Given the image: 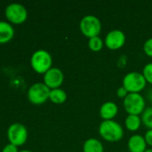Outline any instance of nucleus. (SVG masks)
<instances>
[{"mask_svg":"<svg viewBox=\"0 0 152 152\" xmlns=\"http://www.w3.org/2000/svg\"><path fill=\"white\" fill-rule=\"evenodd\" d=\"M101 138L108 142H117L124 137L123 126L115 120H103L99 126Z\"/></svg>","mask_w":152,"mask_h":152,"instance_id":"1","label":"nucleus"},{"mask_svg":"<svg viewBox=\"0 0 152 152\" xmlns=\"http://www.w3.org/2000/svg\"><path fill=\"white\" fill-rule=\"evenodd\" d=\"M53 58L51 54L44 49L35 51L30 57V66L38 74H45L52 68Z\"/></svg>","mask_w":152,"mask_h":152,"instance_id":"2","label":"nucleus"},{"mask_svg":"<svg viewBox=\"0 0 152 152\" xmlns=\"http://www.w3.org/2000/svg\"><path fill=\"white\" fill-rule=\"evenodd\" d=\"M79 28L84 37L91 38L99 36L102 29V24L100 20L97 16L88 14L82 17V19L81 20Z\"/></svg>","mask_w":152,"mask_h":152,"instance_id":"3","label":"nucleus"},{"mask_svg":"<svg viewBox=\"0 0 152 152\" xmlns=\"http://www.w3.org/2000/svg\"><path fill=\"white\" fill-rule=\"evenodd\" d=\"M123 105L125 110L128 113V115H137L140 116L145 110L146 102L144 97L139 94H129L124 100Z\"/></svg>","mask_w":152,"mask_h":152,"instance_id":"4","label":"nucleus"},{"mask_svg":"<svg viewBox=\"0 0 152 152\" xmlns=\"http://www.w3.org/2000/svg\"><path fill=\"white\" fill-rule=\"evenodd\" d=\"M146 85L147 81L141 72L131 71L123 78V86L129 92V94H140L142 90H144Z\"/></svg>","mask_w":152,"mask_h":152,"instance_id":"5","label":"nucleus"},{"mask_svg":"<svg viewBox=\"0 0 152 152\" xmlns=\"http://www.w3.org/2000/svg\"><path fill=\"white\" fill-rule=\"evenodd\" d=\"M4 15L11 24H22L28 18L26 7L20 3H11L4 9Z\"/></svg>","mask_w":152,"mask_h":152,"instance_id":"6","label":"nucleus"},{"mask_svg":"<svg viewBox=\"0 0 152 152\" xmlns=\"http://www.w3.org/2000/svg\"><path fill=\"white\" fill-rule=\"evenodd\" d=\"M50 89L43 83H34L30 86L27 93V97L30 102L35 105H41L49 100Z\"/></svg>","mask_w":152,"mask_h":152,"instance_id":"7","label":"nucleus"},{"mask_svg":"<svg viewBox=\"0 0 152 152\" xmlns=\"http://www.w3.org/2000/svg\"><path fill=\"white\" fill-rule=\"evenodd\" d=\"M7 139L9 143L17 147L22 146L28 140V130L21 123H13L7 129Z\"/></svg>","mask_w":152,"mask_h":152,"instance_id":"8","label":"nucleus"},{"mask_svg":"<svg viewBox=\"0 0 152 152\" xmlns=\"http://www.w3.org/2000/svg\"><path fill=\"white\" fill-rule=\"evenodd\" d=\"M126 41V37L125 34L120 30V29H113L109 31L104 39L105 45L109 49V50H119L121 49Z\"/></svg>","mask_w":152,"mask_h":152,"instance_id":"9","label":"nucleus"},{"mask_svg":"<svg viewBox=\"0 0 152 152\" xmlns=\"http://www.w3.org/2000/svg\"><path fill=\"white\" fill-rule=\"evenodd\" d=\"M65 76L63 71L56 67H52L43 75V83L50 89L60 88L63 85Z\"/></svg>","mask_w":152,"mask_h":152,"instance_id":"10","label":"nucleus"},{"mask_svg":"<svg viewBox=\"0 0 152 152\" xmlns=\"http://www.w3.org/2000/svg\"><path fill=\"white\" fill-rule=\"evenodd\" d=\"M117 113L118 106L114 102H106L99 109V116L103 120H114Z\"/></svg>","mask_w":152,"mask_h":152,"instance_id":"11","label":"nucleus"},{"mask_svg":"<svg viewBox=\"0 0 152 152\" xmlns=\"http://www.w3.org/2000/svg\"><path fill=\"white\" fill-rule=\"evenodd\" d=\"M127 148L130 152H145L147 151V143L144 136L141 134L132 135L127 142Z\"/></svg>","mask_w":152,"mask_h":152,"instance_id":"12","label":"nucleus"},{"mask_svg":"<svg viewBox=\"0 0 152 152\" xmlns=\"http://www.w3.org/2000/svg\"><path fill=\"white\" fill-rule=\"evenodd\" d=\"M14 36L13 24L8 21L0 20V45L10 42Z\"/></svg>","mask_w":152,"mask_h":152,"instance_id":"13","label":"nucleus"},{"mask_svg":"<svg viewBox=\"0 0 152 152\" xmlns=\"http://www.w3.org/2000/svg\"><path fill=\"white\" fill-rule=\"evenodd\" d=\"M83 152H104L102 142L96 138L87 139L82 145Z\"/></svg>","mask_w":152,"mask_h":152,"instance_id":"14","label":"nucleus"},{"mask_svg":"<svg viewBox=\"0 0 152 152\" xmlns=\"http://www.w3.org/2000/svg\"><path fill=\"white\" fill-rule=\"evenodd\" d=\"M142 118L137 115H128L125 120V128L131 132H136L142 126Z\"/></svg>","mask_w":152,"mask_h":152,"instance_id":"15","label":"nucleus"},{"mask_svg":"<svg viewBox=\"0 0 152 152\" xmlns=\"http://www.w3.org/2000/svg\"><path fill=\"white\" fill-rule=\"evenodd\" d=\"M67 100V94L62 88L50 90L49 101L55 104H63Z\"/></svg>","mask_w":152,"mask_h":152,"instance_id":"16","label":"nucleus"},{"mask_svg":"<svg viewBox=\"0 0 152 152\" xmlns=\"http://www.w3.org/2000/svg\"><path fill=\"white\" fill-rule=\"evenodd\" d=\"M105 45L104 40L99 36V37H94L91 38H89L88 41V46L90 48V51L94 52V53H98L100 52L103 47Z\"/></svg>","mask_w":152,"mask_h":152,"instance_id":"17","label":"nucleus"},{"mask_svg":"<svg viewBox=\"0 0 152 152\" xmlns=\"http://www.w3.org/2000/svg\"><path fill=\"white\" fill-rule=\"evenodd\" d=\"M142 122L145 127L149 129H152V107H148L145 109L143 113L141 115Z\"/></svg>","mask_w":152,"mask_h":152,"instance_id":"18","label":"nucleus"},{"mask_svg":"<svg viewBox=\"0 0 152 152\" xmlns=\"http://www.w3.org/2000/svg\"><path fill=\"white\" fill-rule=\"evenodd\" d=\"M142 73L144 76V78L146 79L147 83H150L151 85H152V62L147 63L144 66Z\"/></svg>","mask_w":152,"mask_h":152,"instance_id":"19","label":"nucleus"},{"mask_svg":"<svg viewBox=\"0 0 152 152\" xmlns=\"http://www.w3.org/2000/svg\"><path fill=\"white\" fill-rule=\"evenodd\" d=\"M143 52L147 56L152 58V37L145 41L143 45Z\"/></svg>","mask_w":152,"mask_h":152,"instance_id":"20","label":"nucleus"},{"mask_svg":"<svg viewBox=\"0 0 152 152\" xmlns=\"http://www.w3.org/2000/svg\"><path fill=\"white\" fill-rule=\"evenodd\" d=\"M128 94H129V92H128L123 86H120V87L117 89V91H116V95H117V97H118V98H121V99H125Z\"/></svg>","mask_w":152,"mask_h":152,"instance_id":"21","label":"nucleus"},{"mask_svg":"<svg viewBox=\"0 0 152 152\" xmlns=\"http://www.w3.org/2000/svg\"><path fill=\"white\" fill-rule=\"evenodd\" d=\"M2 152H19V151H18L17 146H15L13 144H11V143H8L3 148Z\"/></svg>","mask_w":152,"mask_h":152,"instance_id":"22","label":"nucleus"},{"mask_svg":"<svg viewBox=\"0 0 152 152\" xmlns=\"http://www.w3.org/2000/svg\"><path fill=\"white\" fill-rule=\"evenodd\" d=\"M144 139L146 141L147 145L151 146L152 148V129L147 130V132L144 134Z\"/></svg>","mask_w":152,"mask_h":152,"instance_id":"23","label":"nucleus"},{"mask_svg":"<svg viewBox=\"0 0 152 152\" xmlns=\"http://www.w3.org/2000/svg\"><path fill=\"white\" fill-rule=\"evenodd\" d=\"M148 99L151 102L152 101V89H151L148 93Z\"/></svg>","mask_w":152,"mask_h":152,"instance_id":"24","label":"nucleus"},{"mask_svg":"<svg viewBox=\"0 0 152 152\" xmlns=\"http://www.w3.org/2000/svg\"><path fill=\"white\" fill-rule=\"evenodd\" d=\"M19 152H33V151H30V150H22V151H20Z\"/></svg>","mask_w":152,"mask_h":152,"instance_id":"25","label":"nucleus"},{"mask_svg":"<svg viewBox=\"0 0 152 152\" xmlns=\"http://www.w3.org/2000/svg\"><path fill=\"white\" fill-rule=\"evenodd\" d=\"M145 152H152V148H151V149H147V151Z\"/></svg>","mask_w":152,"mask_h":152,"instance_id":"26","label":"nucleus"}]
</instances>
